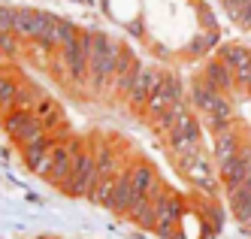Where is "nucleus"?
<instances>
[{
	"mask_svg": "<svg viewBox=\"0 0 251 239\" xmlns=\"http://www.w3.org/2000/svg\"><path fill=\"white\" fill-rule=\"evenodd\" d=\"M221 61H224L233 73H239V70H248V67H251V52L242 49V46H224V49H221Z\"/></svg>",
	"mask_w": 251,
	"mask_h": 239,
	"instance_id": "nucleus-1",
	"label": "nucleus"
}]
</instances>
